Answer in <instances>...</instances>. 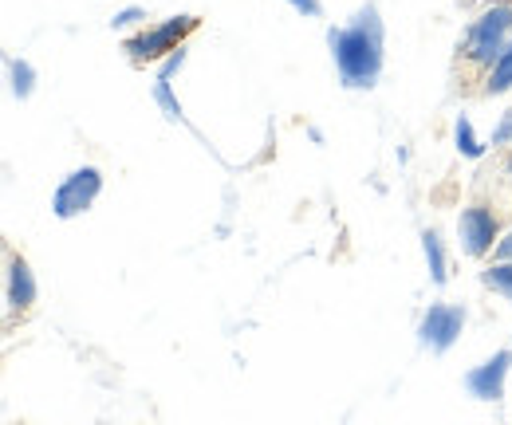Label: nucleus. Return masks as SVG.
<instances>
[{"label":"nucleus","instance_id":"nucleus-4","mask_svg":"<svg viewBox=\"0 0 512 425\" xmlns=\"http://www.w3.org/2000/svg\"><path fill=\"white\" fill-rule=\"evenodd\" d=\"M501 237H505V213L489 197H477L457 213V241L469 260H489Z\"/></svg>","mask_w":512,"mask_h":425},{"label":"nucleus","instance_id":"nucleus-15","mask_svg":"<svg viewBox=\"0 0 512 425\" xmlns=\"http://www.w3.org/2000/svg\"><path fill=\"white\" fill-rule=\"evenodd\" d=\"M489 146L497 150V154H505V150H512V107L501 115V122H497V130H493V138H489Z\"/></svg>","mask_w":512,"mask_h":425},{"label":"nucleus","instance_id":"nucleus-10","mask_svg":"<svg viewBox=\"0 0 512 425\" xmlns=\"http://www.w3.org/2000/svg\"><path fill=\"white\" fill-rule=\"evenodd\" d=\"M505 91H512V40H509V48L501 52V60L493 63V71L485 75V83L477 87V95L493 99V95H505Z\"/></svg>","mask_w":512,"mask_h":425},{"label":"nucleus","instance_id":"nucleus-1","mask_svg":"<svg viewBox=\"0 0 512 425\" xmlns=\"http://www.w3.org/2000/svg\"><path fill=\"white\" fill-rule=\"evenodd\" d=\"M327 48L335 60V75L347 91H371L383 79L386 24L375 0H367L347 24L327 28Z\"/></svg>","mask_w":512,"mask_h":425},{"label":"nucleus","instance_id":"nucleus-5","mask_svg":"<svg viewBox=\"0 0 512 425\" xmlns=\"http://www.w3.org/2000/svg\"><path fill=\"white\" fill-rule=\"evenodd\" d=\"M40 300V288H36V272L28 264V256L12 244H4V323L8 331L16 323H24Z\"/></svg>","mask_w":512,"mask_h":425},{"label":"nucleus","instance_id":"nucleus-2","mask_svg":"<svg viewBox=\"0 0 512 425\" xmlns=\"http://www.w3.org/2000/svg\"><path fill=\"white\" fill-rule=\"evenodd\" d=\"M512 40V0L489 4L465 32V40L457 44V71H465L469 83H485V75L493 71V63L501 60V52Z\"/></svg>","mask_w":512,"mask_h":425},{"label":"nucleus","instance_id":"nucleus-16","mask_svg":"<svg viewBox=\"0 0 512 425\" xmlns=\"http://www.w3.org/2000/svg\"><path fill=\"white\" fill-rule=\"evenodd\" d=\"M142 20H150V16H146V8L134 4V8H123V12L111 16V28H130V24H142Z\"/></svg>","mask_w":512,"mask_h":425},{"label":"nucleus","instance_id":"nucleus-19","mask_svg":"<svg viewBox=\"0 0 512 425\" xmlns=\"http://www.w3.org/2000/svg\"><path fill=\"white\" fill-rule=\"evenodd\" d=\"M501 174H505V182H512V150L501 154Z\"/></svg>","mask_w":512,"mask_h":425},{"label":"nucleus","instance_id":"nucleus-8","mask_svg":"<svg viewBox=\"0 0 512 425\" xmlns=\"http://www.w3.org/2000/svg\"><path fill=\"white\" fill-rule=\"evenodd\" d=\"M509 370H512V347L509 351H497L493 359H485L481 366H473V370L465 374V386H469V394L481 398V402H501V398H505Z\"/></svg>","mask_w":512,"mask_h":425},{"label":"nucleus","instance_id":"nucleus-12","mask_svg":"<svg viewBox=\"0 0 512 425\" xmlns=\"http://www.w3.org/2000/svg\"><path fill=\"white\" fill-rule=\"evenodd\" d=\"M453 142H457V154L461 158H485V142L477 138V130H473V122L465 119V115H457V122H453Z\"/></svg>","mask_w":512,"mask_h":425},{"label":"nucleus","instance_id":"nucleus-18","mask_svg":"<svg viewBox=\"0 0 512 425\" xmlns=\"http://www.w3.org/2000/svg\"><path fill=\"white\" fill-rule=\"evenodd\" d=\"M493 260H512V229L501 237V244H497V252H493Z\"/></svg>","mask_w":512,"mask_h":425},{"label":"nucleus","instance_id":"nucleus-14","mask_svg":"<svg viewBox=\"0 0 512 425\" xmlns=\"http://www.w3.org/2000/svg\"><path fill=\"white\" fill-rule=\"evenodd\" d=\"M154 99H158V107L166 111V119L170 122H186V111H182V103H178V95H174V87H170V79H154Z\"/></svg>","mask_w":512,"mask_h":425},{"label":"nucleus","instance_id":"nucleus-17","mask_svg":"<svg viewBox=\"0 0 512 425\" xmlns=\"http://www.w3.org/2000/svg\"><path fill=\"white\" fill-rule=\"evenodd\" d=\"M288 4H292V8L300 12V16H308V20H320V16H323V4H320V0H288Z\"/></svg>","mask_w":512,"mask_h":425},{"label":"nucleus","instance_id":"nucleus-6","mask_svg":"<svg viewBox=\"0 0 512 425\" xmlns=\"http://www.w3.org/2000/svg\"><path fill=\"white\" fill-rule=\"evenodd\" d=\"M99 193H103V170L99 166H79V170H71L64 182L56 185L52 213L60 221H75V217H83L99 201Z\"/></svg>","mask_w":512,"mask_h":425},{"label":"nucleus","instance_id":"nucleus-9","mask_svg":"<svg viewBox=\"0 0 512 425\" xmlns=\"http://www.w3.org/2000/svg\"><path fill=\"white\" fill-rule=\"evenodd\" d=\"M422 252H426L430 280H434V284H446L449 260H446V241H442V233H438V229H426V233H422Z\"/></svg>","mask_w":512,"mask_h":425},{"label":"nucleus","instance_id":"nucleus-3","mask_svg":"<svg viewBox=\"0 0 512 425\" xmlns=\"http://www.w3.org/2000/svg\"><path fill=\"white\" fill-rule=\"evenodd\" d=\"M197 28H201V16H193V12L166 16V20L146 24L142 32L127 36V40H123V52H127V60L134 63V67L166 63L174 52H182V48H186V40H190Z\"/></svg>","mask_w":512,"mask_h":425},{"label":"nucleus","instance_id":"nucleus-7","mask_svg":"<svg viewBox=\"0 0 512 425\" xmlns=\"http://www.w3.org/2000/svg\"><path fill=\"white\" fill-rule=\"evenodd\" d=\"M465 319H469L465 304H430L426 307V315H422V323H418V339H422V347L434 351V355H446L449 347L461 339Z\"/></svg>","mask_w":512,"mask_h":425},{"label":"nucleus","instance_id":"nucleus-11","mask_svg":"<svg viewBox=\"0 0 512 425\" xmlns=\"http://www.w3.org/2000/svg\"><path fill=\"white\" fill-rule=\"evenodd\" d=\"M481 284H485L493 296H501V300L512 304V260H489V264L481 268Z\"/></svg>","mask_w":512,"mask_h":425},{"label":"nucleus","instance_id":"nucleus-13","mask_svg":"<svg viewBox=\"0 0 512 425\" xmlns=\"http://www.w3.org/2000/svg\"><path fill=\"white\" fill-rule=\"evenodd\" d=\"M8 83H12V95H16V99H32V91H36V71H32V63L12 56V60H8Z\"/></svg>","mask_w":512,"mask_h":425}]
</instances>
